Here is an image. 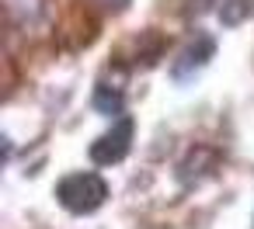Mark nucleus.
Returning <instances> with one entry per match:
<instances>
[{"label": "nucleus", "instance_id": "f257e3e1", "mask_svg": "<svg viewBox=\"0 0 254 229\" xmlns=\"http://www.w3.org/2000/svg\"><path fill=\"white\" fill-rule=\"evenodd\" d=\"M56 198L70 215H91L108 201V181L94 170H73L56 184Z\"/></svg>", "mask_w": 254, "mask_h": 229}, {"label": "nucleus", "instance_id": "f03ea898", "mask_svg": "<svg viewBox=\"0 0 254 229\" xmlns=\"http://www.w3.org/2000/svg\"><path fill=\"white\" fill-rule=\"evenodd\" d=\"M132 132H136V122H132V115H122V118H115V122H112V129L91 142V160H94L98 167L122 163V160L129 156V149H132Z\"/></svg>", "mask_w": 254, "mask_h": 229}, {"label": "nucleus", "instance_id": "7ed1b4c3", "mask_svg": "<svg viewBox=\"0 0 254 229\" xmlns=\"http://www.w3.org/2000/svg\"><path fill=\"white\" fill-rule=\"evenodd\" d=\"M212 56H216V39L205 35V32H198V35L178 52V59L171 63V77H174V84H188V80H195V73H202V70L209 66Z\"/></svg>", "mask_w": 254, "mask_h": 229}, {"label": "nucleus", "instance_id": "20e7f679", "mask_svg": "<svg viewBox=\"0 0 254 229\" xmlns=\"http://www.w3.org/2000/svg\"><path fill=\"white\" fill-rule=\"evenodd\" d=\"M94 108H98L101 115H108L112 122L122 118V115H126V111H122V108H126V94H122V87H108V84L101 80V84L94 87Z\"/></svg>", "mask_w": 254, "mask_h": 229}, {"label": "nucleus", "instance_id": "39448f33", "mask_svg": "<svg viewBox=\"0 0 254 229\" xmlns=\"http://www.w3.org/2000/svg\"><path fill=\"white\" fill-rule=\"evenodd\" d=\"M98 4H101V7H108V11H122L129 0H98Z\"/></svg>", "mask_w": 254, "mask_h": 229}, {"label": "nucleus", "instance_id": "423d86ee", "mask_svg": "<svg viewBox=\"0 0 254 229\" xmlns=\"http://www.w3.org/2000/svg\"><path fill=\"white\" fill-rule=\"evenodd\" d=\"M181 4H185V11L191 14V11H202V7L209 4V0H181Z\"/></svg>", "mask_w": 254, "mask_h": 229}]
</instances>
